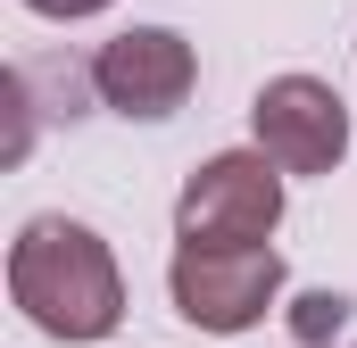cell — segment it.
<instances>
[{"mask_svg": "<svg viewBox=\"0 0 357 348\" xmlns=\"http://www.w3.org/2000/svg\"><path fill=\"white\" fill-rule=\"evenodd\" d=\"M8 299L50 340H108L125 324V274L108 241L75 216H33L8 241Z\"/></svg>", "mask_w": 357, "mask_h": 348, "instance_id": "6da1fadb", "label": "cell"}, {"mask_svg": "<svg viewBox=\"0 0 357 348\" xmlns=\"http://www.w3.org/2000/svg\"><path fill=\"white\" fill-rule=\"evenodd\" d=\"M282 224V166L266 150H216L191 166L175 199V241H216V249H258Z\"/></svg>", "mask_w": 357, "mask_h": 348, "instance_id": "7a4b0ae2", "label": "cell"}, {"mask_svg": "<svg viewBox=\"0 0 357 348\" xmlns=\"http://www.w3.org/2000/svg\"><path fill=\"white\" fill-rule=\"evenodd\" d=\"M167 290H175V315L199 332H250L266 324V307L282 299V249H216V241H175L167 265Z\"/></svg>", "mask_w": 357, "mask_h": 348, "instance_id": "3957f363", "label": "cell"}, {"mask_svg": "<svg viewBox=\"0 0 357 348\" xmlns=\"http://www.w3.org/2000/svg\"><path fill=\"white\" fill-rule=\"evenodd\" d=\"M191 84H199V58H191V42H183L175 25H125L91 58V91L116 116H142V125L175 116L183 100H191Z\"/></svg>", "mask_w": 357, "mask_h": 348, "instance_id": "277c9868", "label": "cell"}, {"mask_svg": "<svg viewBox=\"0 0 357 348\" xmlns=\"http://www.w3.org/2000/svg\"><path fill=\"white\" fill-rule=\"evenodd\" d=\"M250 133L282 174H333L349 158V108L324 75H274L250 100Z\"/></svg>", "mask_w": 357, "mask_h": 348, "instance_id": "5b68a950", "label": "cell"}, {"mask_svg": "<svg viewBox=\"0 0 357 348\" xmlns=\"http://www.w3.org/2000/svg\"><path fill=\"white\" fill-rule=\"evenodd\" d=\"M341 324H349V299H341V290H307V299L291 307V332H299V340H333Z\"/></svg>", "mask_w": 357, "mask_h": 348, "instance_id": "8992f818", "label": "cell"}, {"mask_svg": "<svg viewBox=\"0 0 357 348\" xmlns=\"http://www.w3.org/2000/svg\"><path fill=\"white\" fill-rule=\"evenodd\" d=\"M25 8H33V17H100L108 0H25Z\"/></svg>", "mask_w": 357, "mask_h": 348, "instance_id": "52a82bcc", "label": "cell"}]
</instances>
